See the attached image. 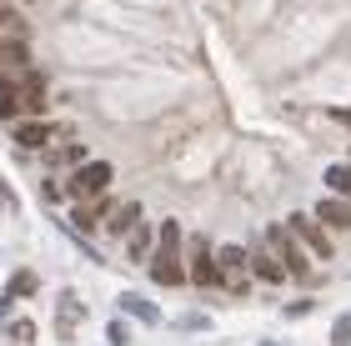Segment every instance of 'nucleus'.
<instances>
[{"label":"nucleus","instance_id":"obj_2","mask_svg":"<svg viewBox=\"0 0 351 346\" xmlns=\"http://www.w3.org/2000/svg\"><path fill=\"white\" fill-rule=\"evenodd\" d=\"M110 176H116L110 161H86V166L71 176V196H75V201H101V196L110 191Z\"/></svg>","mask_w":351,"mask_h":346},{"label":"nucleus","instance_id":"obj_11","mask_svg":"<svg viewBox=\"0 0 351 346\" xmlns=\"http://www.w3.org/2000/svg\"><path fill=\"white\" fill-rule=\"evenodd\" d=\"M25 36H30V30H25V21H21L15 10H5V5H0V40H25Z\"/></svg>","mask_w":351,"mask_h":346},{"label":"nucleus","instance_id":"obj_7","mask_svg":"<svg viewBox=\"0 0 351 346\" xmlns=\"http://www.w3.org/2000/svg\"><path fill=\"white\" fill-rule=\"evenodd\" d=\"M316 221H326V226L346 231V226H351V201H341V196H326L322 206H316Z\"/></svg>","mask_w":351,"mask_h":346},{"label":"nucleus","instance_id":"obj_10","mask_svg":"<svg viewBox=\"0 0 351 346\" xmlns=\"http://www.w3.org/2000/svg\"><path fill=\"white\" fill-rule=\"evenodd\" d=\"M136 221H141V206H136V201H125V206H116V211L106 216V231H110V236H125Z\"/></svg>","mask_w":351,"mask_h":346},{"label":"nucleus","instance_id":"obj_18","mask_svg":"<svg viewBox=\"0 0 351 346\" xmlns=\"http://www.w3.org/2000/svg\"><path fill=\"white\" fill-rule=\"evenodd\" d=\"M10 336H15V341H30V336H36V326H30V321H15Z\"/></svg>","mask_w":351,"mask_h":346},{"label":"nucleus","instance_id":"obj_16","mask_svg":"<svg viewBox=\"0 0 351 346\" xmlns=\"http://www.w3.org/2000/svg\"><path fill=\"white\" fill-rule=\"evenodd\" d=\"M25 291H36V276H30V271H21V276L10 281V296H5V301H15V296H25Z\"/></svg>","mask_w":351,"mask_h":346},{"label":"nucleus","instance_id":"obj_4","mask_svg":"<svg viewBox=\"0 0 351 346\" xmlns=\"http://www.w3.org/2000/svg\"><path fill=\"white\" fill-rule=\"evenodd\" d=\"M191 281H201V286H216V281H221L216 256H211V246H206V236H191Z\"/></svg>","mask_w":351,"mask_h":346},{"label":"nucleus","instance_id":"obj_14","mask_svg":"<svg viewBox=\"0 0 351 346\" xmlns=\"http://www.w3.org/2000/svg\"><path fill=\"white\" fill-rule=\"evenodd\" d=\"M326 186H331V191H341V196H351V166H331L326 171Z\"/></svg>","mask_w":351,"mask_h":346},{"label":"nucleus","instance_id":"obj_5","mask_svg":"<svg viewBox=\"0 0 351 346\" xmlns=\"http://www.w3.org/2000/svg\"><path fill=\"white\" fill-rule=\"evenodd\" d=\"M216 271H221V281H226L231 291H246V251L241 246H226L216 256Z\"/></svg>","mask_w":351,"mask_h":346},{"label":"nucleus","instance_id":"obj_6","mask_svg":"<svg viewBox=\"0 0 351 346\" xmlns=\"http://www.w3.org/2000/svg\"><path fill=\"white\" fill-rule=\"evenodd\" d=\"M246 271H251V276H261V281H271V286H281V281H286V266L271 256V246L251 251V256H246Z\"/></svg>","mask_w":351,"mask_h":346},{"label":"nucleus","instance_id":"obj_15","mask_svg":"<svg viewBox=\"0 0 351 346\" xmlns=\"http://www.w3.org/2000/svg\"><path fill=\"white\" fill-rule=\"evenodd\" d=\"M71 321H81V301H75V296H60V326H71Z\"/></svg>","mask_w":351,"mask_h":346},{"label":"nucleus","instance_id":"obj_12","mask_svg":"<svg viewBox=\"0 0 351 346\" xmlns=\"http://www.w3.org/2000/svg\"><path fill=\"white\" fill-rule=\"evenodd\" d=\"M121 311H131L136 321H156V317H161V311H156L146 296H121Z\"/></svg>","mask_w":351,"mask_h":346},{"label":"nucleus","instance_id":"obj_21","mask_svg":"<svg viewBox=\"0 0 351 346\" xmlns=\"http://www.w3.org/2000/svg\"><path fill=\"white\" fill-rule=\"evenodd\" d=\"M337 121H341V125H351V111H337Z\"/></svg>","mask_w":351,"mask_h":346},{"label":"nucleus","instance_id":"obj_9","mask_svg":"<svg viewBox=\"0 0 351 346\" xmlns=\"http://www.w3.org/2000/svg\"><path fill=\"white\" fill-rule=\"evenodd\" d=\"M291 231H296V236H301V241H306V246L316 251V256H322V261L331 256V241H326V236H322V231H316V226H311V216H291Z\"/></svg>","mask_w":351,"mask_h":346},{"label":"nucleus","instance_id":"obj_1","mask_svg":"<svg viewBox=\"0 0 351 346\" xmlns=\"http://www.w3.org/2000/svg\"><path fill=\"white\" fill-rule=\"evenodd\" d=\"M176 251H181V226L166 221V226H161V246H156V261H151V276L161 281V286H181V281H186L181 256H176Z\"/></svg>","mask_w":351,"mask_h":346},{"label":"nucleus","instance_id":"obj_19","mask_svg":"<svg viewBox=\"0 0 351 346\" xmlns=\"http://www.w3.org/2000/svg\"><path fill=\"white\" fill-rule=\"evenodd\" d=\"M337 346H351V317L337 321Z\"/></svg>","mask_w":351,"mask_h":346},{"label":"nucleus","instance_id":"obj_17","mask_svg":"<svg viewBox=\"0 0 351 346\" xmlns=\"http://www.w3.org/2000/svg\"><path fill=\"white\" fill-rule=\"evenodd\" d=\"M146 251H151V226H141V236H131V256L141 261Z\"/></svg>","mask_w":351,"mask_h":346},{"label":"nucleus","instance_id":"obj_13","mask_svg":"<svg viewBox=\"0 0 351 346\" xmlns=\"http://www.w3.org/2000/svg\"><path fill=\"white\" fill-rule=\"evenodd\" d=\"M0 116L5 121L21 116V96H15V86H5V81H0Z\"/></svg>","mask_w":351,"mask_h":346},{"label":"nucleus","instance_id":"obj_8","mask_svg":"<svg viewBox=\"0 0 351 346\" xmlns=\"http://www.w3.org/2000/svg\"><path fill=\"white\" fill-rule=\"evenodd\" d=\"M10 131H15V146H21V151H40L45 140H51V131H45L40 121H15Z\"/></svg>","mask_w":351,"mask_h":346},{"label":"nucleus","instance_id":"obj_3","mask_svg":"<svg viewBox=\"0 0 351 346\" xmlns=\"http://www.w3.org/2000/svg\"><path fill=\"white\" fill-rule=\"evenodd\" d=\"M266 246H271V256H276V261L286 266V276H301V281L311 276V261H306V256H301V251L291 246V231L271 226V231H266Z\"/></svg>","mask_w":351,"mask_h":346},{"label":"nucleus","instance_id":"obj_20","mask_svg":"<svg viewBox=\"0 0 351 346\" xmlns=\"http://www.w3.org/2000/svg\"><path fill=\"white\" fill-rule=\"evenodd\" d=\"M0 211H15V196H10V186L0 181Z\"/></svg>","mask_w":351,"mask_h":346}]
</instances>
